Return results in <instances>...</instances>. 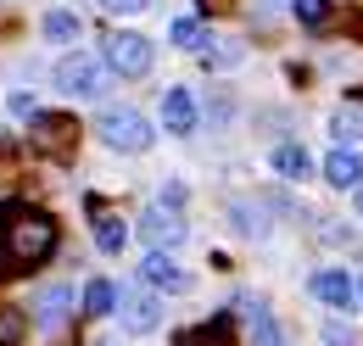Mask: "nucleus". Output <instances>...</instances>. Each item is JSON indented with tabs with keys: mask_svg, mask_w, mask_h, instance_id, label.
Segmentation results:
<instances>
[{
	"mask_svg": "<svg viewBox=\"0 0 363 346\" xmlns=\"http://www.w3.org/2000/svg\"><path fill=\"white\" fill-rule=\"evenodd\" d=\"M106 79H112L106 62H101V56H84V50H73V56L56 62V89H67V95H84V101H90V95L106 89Z\"/></svg>",
	"mask_w": 363,
	"mask_h": 346,
	"instance_id": "obj_4",
	"label": "nucleus"
},
{
	"mask_svg": "<svg viewBox=\"0 0 363 346\" xmlns=\"http://www.w3.org/2000/svg\"><path fill=\"white\" fill-rule=\"evenodd\" d=\"M201 62H207V67H229V62H240V45H224V50H207Z\"/></svg>",
	"mask_w": 363,
	"mask_h": 346,
	"instance_id": "obj_25",
	"label": "nucleus"
},
{
	"mask_svg": "<svg viewBox=\"0 0 363 346\" xmlns=\"http://www.w3.org/2000/svg\"><path fill=\"white\" fill-rule=\"evenodd\" d=\"M291 6H296V17L308 28H324V17H330V0H291Z\"/></svg>",
	"mask_w": 363,
	"mask_h": 346,
	"instance_id": "obj_22",
	"label": "nucleus"
},
{
	"mask_svg": "<svg viewBox=\"0 0 363 346\" xmlns=\"http://www.w3.org/2000/svg\"><path fill=\"white\" fill-rule=\"evenodd\" d=\"M168 34H174V45H184V50H201V23H196V17H179Z\"/></svg>",
	"mask_w": 363,
	"mask_h": 346,
	"instance_id": "obj_21",
	"label": "nucleus"
},
{
	"mask_svg": "<svg viewBox=\"0 0 363 346\" xmlns=\"http://www.w3.org/2000/svg\"><path fill=\"white\" fill-rule=\"evenodd\" d=\"M140 279H145V285H157V291H184V285H190V274H184L168 252H151V257L140 262Z\"/></svg>",
	"mask_w": 363,
	"mask_h": 346,
	"instance_id": "obj_8",
	"label": "nucleus"
},
{
	"mask_svg": "<svg viewBox=\"0 0 363 346\" xmlns=\"http://www.w3.org/2000/svg\"><path fill=\"white\" fill-rule=\"evenodd\" d=\"M240 313H246V341L252 346H285V335H279V324L263 302H240Z\"/></svg>",
	"mask_w": 363,
	"mask_h": 346,
	"instance_id": "obj_11",
	"label": "nucleus"
},
{
	"mask_svg": "<svg viewBox=\"0 0 363 346\" xmlns=\"http://www.w3.org/2000/svg\"><path fill=\"white\" fill-rule=\"evenodd\" d=\"M274 173H285V179H308V173H313V157H308L302 145H274Z\"/></svg>",
	"mask_w": 363,
	"mask_h": 346,
	"instance_id": "obj_16",
	"label": "nucleus"
},
{
	"mask_svg": "<svg viewBox=\"0 0 363 346\" xmlns=\"http://www.w3.org/2000/svg\"><path fill=\"white\" fill-rule=\"evenodd\" d=\"M23 330H28V318H23L17 307H0V346H17Z\"/></svg>",
	"mask_w": 363,
	"mask_h": 346,
	"instance_id": "obj_20",
	"label": "nucleus"
},
{
	"mask_svg": "<svg viewBox=\"0 0 363 346\" xmlns=\"http://www.w3.org/2000/svg\"><path fill=\"white\" fill-rule=\"evenodd\" d=\"M145 6H151V0H101V11H106V17H140Z\"/></svg>",
	"mask_w": 363,
	"mask_h": 346,
	"instance_id": "obj_23",
	"label": "nucleus"
},
{
	"mask_svg": "<svg viewBox=\"0 0 363 346\" xmlns=\"http://www.w3.org/2000/svg\"><path fill=\"white\" fill-rule=\"evenodd\" d=\"M330 129H335L341 145H347V140H363V106H341V112L330 118Z\"/></svg>",
	"mask_w": 363,
	"mask_h": 346,
	"instance_id": "obj_19",
	"label": "nucleus"
},
{
	"mask_svg": "<svg viewBox=\"0 0 363 346\" xmlns=\"http://www.w3.org/2000/svg\"><path fill=\"white\" fill-rule=\"evenodd\" d=\"M324 179H330L335 190H352V184H363V157H358V151H347V145H335V151L324 157Z\"/></svg>",
	"mask_w": 363,
	"mask_h": 346,
	"instance_id": "obj_10",
	"label": "nucleus"
},
{
	"mask_svg": "<svg viewBox=\"0 0 363 346\" xmlns=\"http://www.w3.org/2000/svg\"><path fill=\"white\" fill-rule=\"evenodd\" d=\"M313 296L324 307H352V302H358V285H352L341 268H318V274H313Z\"/></svg>",
	"mask_w": 363,
	"mask_h": 346,
	"instance_id": "obj_9",
	"label": "nucleus"
},
{
	"mask_svg": "<svg viewBox=\"0 0 363 346\" xmlns=\"http://www.w3.org/2000/svg\"><path fill=\"white\" fill-rule=\"evenodd\" d=\"M40 34H45V40H79V34H84V28H79V17H73V11H45V23H40Z\"/></svg>",
	"mask_w": 363,
	"mask_h": 346,
	"instance_id": "obj_18",
	"label": "nucleus"
},
{
	"mask_svg": "<svg viewBox=\"0 0 363 346\" xmlns=\"http://www.w3.org/2000/svg\"><path fill=\"white\" fill-rule=\"evenodd\" d=\"M95 129H101V140H106L112 151H151V140H157V129L140 118L135 106H106V112L95 118Z\"/></svg>",
	"mask_w": 363,
	"mask_h": 346,
	"instance_id": "obj_3",
	"label": "nucleus"
},
{
	"mask_svg": "<svg viewBox=\"0 0 363 346\" xmlns=\"http://www.w3.org/2000/svg\"><path fill=\"white\" fill-rule=\"evenodd\" d=\"M352 324H324V346H352Z\"/></svg>",
	"mask_w": 363,
	"mask_h": 346,
	"instance_id": "obj_24",
	"label": "nucleus"
},
{
	"mask_svg": "<svg viewBox=\"0 0 363 346\" xmlns=\"http://www.w3.org/2000/svg\"><path fill=\"white\" fill-rule=\"evenodd\" d=\"M112 307H118V285H112V279H90V285H84V313L101 318V313H112Z\"/></svg>",
	"mask_w": 363,
	"mask_h": 346,
	"instance_id": "obj_17",
	"label": "nucleus"
},
{
	"mask_svg": "<svg viewBox=\"0 0 363 346\" xmlns=\"http://www.w3.org/2000/svg\"><path fill=\"white\" fill-rule=\"evenodd\" d=\"M352 285H358V296H363V279H352Z\"/></svg>",
	"mask_w": 363,
	"mask_h": 346,
	"instance_id": "obj_26",
	"label": "nucleus"
},
{
	"mask_svg": "<svg viewBox=\"0 0 363 346\" xmlns=\"http://www.w3.org/2000/svg\"><path fill=\"white\" fill-rule=\"evenodd\" d=\"M101 62H106V73L140 79V73H151V40L135 34V28H112V34L101 40Z\"/></svg>",
	"mask_w": 363,
	"mask_h": 346,
	"instance_id": "obj_2",
	"label": "nucleus"
},
{
	"mask_svg": "<svg viewBox=\"0 0 363 346\" xmlns=\"http://www.w3.org/2000/svg\"><path fill=\"white\" fill-rule=\"evenodd\" d=\"M162 129L168 134L196 129V101H190V89H168V95H162Z\"/></svg>",
	"mask_w": 363,
	"mask_h": 346,
	"instance_id": "obj_12",
	"label": "nucleus"
},
{
	"mask_svg": "<svg viewBox=\"0 0 363 346\" xmlns=\"http://www.w3.org/2000/svg\"><path fill=\"white\" fill-rule=\"evenodd\" d=\"M95 246H101V252H123V246H129V223L118 213H101V207H95Z\"/></svg>",
	"mask_w": 363,
	"mask_h": 346,
	"instance_id": "obj_14",
	"label": "nucleus"
},
{
	"mask_svg": "<svg viewBox=\"0 0 363 346\" xmlns=\"http://www.w3.org/2000/svg\"><path fill=\"white\" fill-rule=\"evenodd\" d=\"M174 346H235V330H229V318H207V324H196V330H184Z\"/></svg>",
	"mask_w": 363,
	"mask_h": 346,
	"instance_id": "obj_13",
	"label": "nucleus"
},
{
	"mask_svg": "<svg viewBox=\"0 0 363 346\" xmlns=\"http://www.w3.org/2000/svg\"><path fill=\"white\" fill-rule=\"evenodd\" d=\"M123 335H151L157 324H162V302H157V291H123Z\"/></svg>",
	"mask_w": 363,
	"mask_h": 346,
	"instance_id": "obj_6",
	"label": "nucleus"
},
{
	"mask_svg": "<svg viewBox=\"0 0 363 346\" xmlns=\"http://www.w3.org/2000/svg\"><path fill=\"white\" fill-rule=\"evenodd\" d=\"M67 307H73V291H67V285H50L45 296H40V313H34V318H40L45 330H56V324L67 318Z\"/></svg>",
	"mask_w": 363,
	"mask_h": 346,
	"instance_id": "obj_15",
	"label": "nucleus"
},
{
	"mask_svg": "<svg viewBox=\"0 0 363 346\" xmlns=\"http://www.w3.org/2000/svg\"><path fill=\"white\" fill-rule=\"evenodd\" d=\"M140 235H145L157 252H162V246H179V240H184V218L168 213V207H151V213L140 218Z\"/></svg>",
	"mask_w": 363,
	"mask_h": 346,
	"instance_id": "obj_7",
	"label": "nucleus"
},
{
	"mask_svg": "<svg viewBox=\"0 0 363 346\" xmlns=\"http://www.w3.org/2000/svg\"><path fill=\"white\" fill-rule=\"evenodd\" d=\"M28 140H34V151H40V157H67V151L79 145V123H73V118H62V112H34Z\"/></svg>",
	"mask_w": 363,
	"mask_h": 346,
	"instance_id": "obj_5",
	"label": "nucleus"
},
{
	"mask_svg": "<svg viewBox=\"0 0 363 346\" xmlns=\"http://www.w3.org/2000/svg\"><path fill=\"white\" fill-rule=\"evenodd\" d=\"M62 229L45 207L34 201H0V274H23V268H40L56 252Z\"/></svg>",
	"mask_w": 363,
	"mask_h": 346,
	"instance_id": "obj_1",
	"label": "nucleus"
},
{
	"mask_svg": "<svg viewBox=\"0 0 363 346\" xmlns=\"http://www.w3.org/2000/svg\"><path fill=\"white\" fill-rule=\"evenodd\" d=\"M358 213H363V190H358Z\"/></svg>",
	"mask_w": 363,
	"mask_h": 346,
	"instance_id": "obj_27",
	"label": "nucleus"
}]
</instances>
